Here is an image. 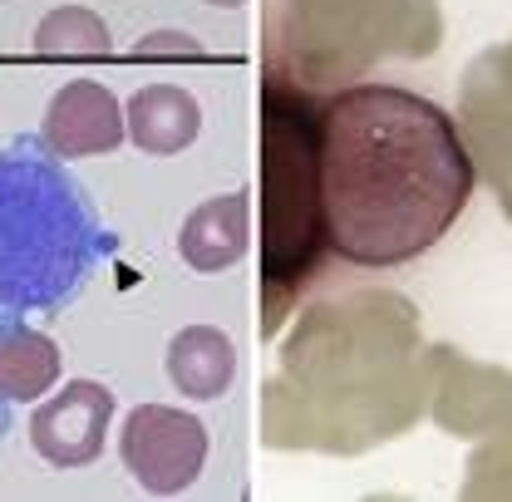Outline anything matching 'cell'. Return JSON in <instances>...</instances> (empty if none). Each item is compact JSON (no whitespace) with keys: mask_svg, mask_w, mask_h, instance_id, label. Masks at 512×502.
I'll use <instances>...</instances> for the list:
<instances>
[{"mask_svg":"<svg viewBox=\"0 0 512 502\" xmlns=\"http://www.w3.org/2000/svg\"><path fill=\"white\" fill-rule=\"evenodd\" d=\"M124 133H128V124H124L119 99H114L104 84H94V79H74V84H64L60 94L50 99L45 128H40L45 148L60 153V158L114 153V148L124 143Z\"/></svg>","mask_w":512,"mask_h":502,"instance_id":"cell-7","label":"cell"},{"mask_svg":"<svg viewBox=\"0 0 512 502\" xmlns=\"http://www.w3.org/2000/svg\"><path fill=\"white\" fill-rule=\"evenodd\" d=\"M133 60H202V45L183 30H158L133 45Z\"/></svg>","mask_w":512,"mask_h":502,"instance_id":"cell-13","label":"cell"},{"mask_svg":"<svg viewBox=\"0 0 512 502\" xmlns=\"http://www.w3.org/2000/svg\"><path fill=\"white\" fill-rule=\"evenodd\" d=\"M104 247L89 192L45 138L0 148V335L69 306Z\"/></svg>","mask_w":512,"mask_h":502,"instance_id":"cell-2","label":"cell"},{"mask_svg":"<svg viewBox=\"0 0 512 502\" xmlns=\"http://www.w3.org/2000/svg\"><path fill=\"white\" fill-rule=\"evenodd\" d=\"M124 468L158 498L183 493L192 478L202 473L207 458V429L202 419H192L183 409L168 404H138L124 424Z\"/></svg>","mask_w":512,"mask_h":502,"instance_id":"cell-5","label":"cell"},{"mask_svg":"<svg viewBox=\"0 0 512 502\" xmlns=\"http://www.w3.org/2000/svg\"><path fill=\"white\" fill-rule=\"evenodd\" d=\"M237 375V350L222 330L192 325L168 345V379L192 399H217Z\"/></svg>","mask_w":512,"mask_h":502,"instance_id":"cell-10","label":"cell"},{"mask_svg":"<svg viewBox=\"0 0 512 502\" xmlns=\"http://www.w3.org/2000/svg\"><path fill=\"white\" fill-rule=\"evenodd\" d=\"M114 419V394L99 379H69L30 414V443L55 468H89L104 453V434Z\"/></svg>","mask_w":512,"mask_h":502,"instance_id":"cell-6","label":"cell"},{"mask_svg":"<svg viewBox=\"0 0 512 502\" xmlns=\"http://www.w3.org/2000/svg\"><path fill=\"white\" fill-rule=\"evenodd\" d=\"M252 237V202L247 192H227V197H212L183 222V237L178 251L192 271H227L232 261H242Z\"/></svg>","mask_w":512,"mask_h":502,"instance_id":"cell-8","label":"cell"},{"mask_svg":"<svg viewBox=\"0 0 512 502\" xmlns=\"http://www.w3.org/2000/svg\"><path fill=\"white\" fill-rule=\"evenodd\" d=\"M128 138L143 148V153H178L188 148L202 128V109L188 89L178 84H148L128 99Z\"/></svg>","mask_w":512,"mask_h":502,"instance_id":"cell-9","label":"cell"},{"mask_svg":"<svg viewBox=\"0 0 512 502\" xmlns=\"http://www.w3.org/2000/svg\"><path fill=\"white\" fill-rule=\"evenodd\" d=\"M399 10H409V0H286L276 45L281 64L301 84H330L360 74L389 50L424 55V45L409 40Z\"/></svg>","mask_w":512,"mask_h":502,"instance_id":"cell-4","label":"cell"},{"mask_svg":"<svg viewBox=\"0 0 512 502\" xmlns=\"http://www.w3.org/2000/svg\"><path fill=\"white\" fill-rule=\"evenodd\" d=\"M473 197L458 124L399 84H350L320 104L325 251L350 266H404L434 247Z\"/></svg>","mask_w":512,"mask_h":502,"instance_id":"cell-1","label":"cell"},{"mask_svg":"<svg viewBox=\"0 0 512 502\" xmlns=\"http://www.w3.org/2000/svg\"><path fill=\"white\" fill-rule=\"evenodd\" d=\"M207 5H242V0H207Z\"/></svg>","mask_w":512,"mask_h":502,"instance_id":"cell-14","label":"cell"},{"mask_svg":"<svg viewBox=\"0 0 512 502\" xmlns=\"http://www.w3.org/2000/svg\"><path fill=\"white\" fill-rule=\"evenodd\" d=\"M35 50H40L45 60H104V55L114 50V40H109V25H104L94 10L60 5V10H50V15L40 20Z\"/></svg>","mask_w":512,"mask_h":502,"instance_id":"cell-12","label":"cell"},{"mask_svg":"<svg viewBox=\"0 0 512 502\" xmlns=\"http://www.w3.org/2000/svg\"><path fill=\"white\" fill-rule=\"evenodd\" d=\"M60 379V345L40 330H5L0 335V394L15 404L25 399H40L50 384Z\"/></svg>","mask_w":512,"mask_h":502,"instance_id":"cell-11","label":"cell"},{"mask_svg":"<svg viewBox=\"0 0 512 502\" xmlns=\"http://www.w3.org/2000/svg\"><path fill=\"white\" fill-rule=\"evenodd\" d=\"M325 256L320 212V104L271 74L261 84V296L266 330L281 325V306L316 276Z\"/></svg>","mask_w":512,"mask_h":502,"instance_id":"cell-3","label":"cell"}]
</instances>
